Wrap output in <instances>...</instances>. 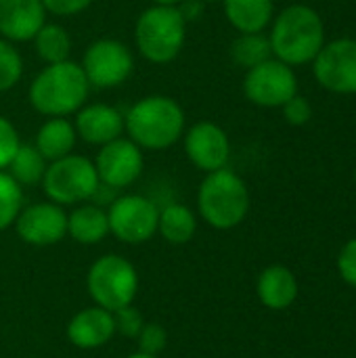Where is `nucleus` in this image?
<instances>
[{
    "mask_svg": "<svg viewBox=\"0 0 356 358\" xmlns=\"http://www.w3.org/2000/svg\"><path fill=\"white\" fill-rule=\"evenodd\" d=\"M273 57L290 67L313 63L325 46V25L321 15L308 4H292L273 17L271 27Z\"/></svg>",
    "mask_w": 356,
    "mask_h": 358,
    "instance_id": "nucleus-1",
    "label": "nucleus"
},
{
    "mask_svg": "<svg viewBox=\"0 0 356 358\" xmlns=\"http://www.w3.org/2000/svg\"><path fill=\"white\" fill-rule=\"evenodd\" d=\"M128 138L141 149L162 151L185 134L183 107L164 94H151L136 101L124 115Z\"/></svg>",
    "mask_w": 356,
    "mask_h": 358,
    "instance_id": "nucleus-2",
    "label": "nucleus"
},
{
    "mask_svg": "<svg viewBox=\"0 0 356 358\" xmlns=\"http://www.w3.org/2000/svg\"><path fill=\"white\" fill-rule=\"evenodd\" d=\"M90 84L82 65L73 61L52 63L44 67L29 84L31 107L48 117H65L84 107Z\"/></svg>",
    "mask_w": 356,
    "mask_h": 358,
    "instance_id": "nucleus-3",
    "label": "nucleus"
},
{
    "mask_svg": "<svg viewBox=\"0 0 356 358\" xmlns=\"http://www.w3.org/2000/svg\"><path fill=\"white\" fill-rule=\"evenodd\" d=\"M252 197L245 180L229 168L206 174L197 189V212L216 231L239 227L250 212Z\"/></svg>",
    "mask_w": 356,
    "mask_h": 358,
    "instance_id": "nucleus-4",
    "label": "nucleus"
},
{
    "mask_svg": "<svg viewBox=\"0 0 356 358\" xmlns=\"http://www.w3.org/2000/svg\"><path fill=\"white\" fill-rule=\"evenodd\" d=\"M187 38V21L176 6L153 4L141 13L134 27V42L138 52L157 65L170 63L178 57Z\"/></svg>",
    "mask_w": 356,
    "mask_h": 358,
    "instance_id": "nucleus-5",
    "label": "nucleus"
},
{
    "mask_svg": "<svg viewBox=\"0 0 356 358\" xmlns=\"http://www.w3.org/2000/svg\"><path fill=\"white\" fill-rule=\"evenodd\" d=\"M138 285L136 266L120 254L99 256L86 273V292L90 300L111 313L134 304Z\"/></svg>",
    "mask_w": 356,
    "mask_h": 358,
    "instance_id": "nucleus-6",
    "label": "nucleus"
},
{
    "mask_svg": "<svg viewBox=\"0 0 356 358\" xmlns=\"http://www.w3.org/2000/svg\"><path fill=\"white\" fill-rule=\"evenodd\" d=\"M99 185L101 180L94 162L76 153L50 162L42 178V189L48 201L63 208L92 201Z\"/></svg>",
    "mask_w": 356,
    "mask_h": 358,
    "instance_id": "nucleus-7",
    "label": "nucleus"
},
{
    "mask_svg": "<svg viewBox=\"0 0 356 358\" xmlns=\"http://www.w3.org/2000/svg\"><path fill=\"white\" fill-rule=\"evenodd\" d=\"M159 208L145 195H120L107 208L109 235L126 245H143L157 235Z\"/></svg>",
    "mask_w": 356,
    "mask_h": 358,
    "instance_id": "nucleus-8",
    "label": "nucleus"
},
{
    "mask_svg": "<svg viewBox=\"0 0 356 358\" xmlns=\"http://www.w3.org/2000/svg\"><path fill=\"white\" fill-rule=\"evenodd\" d=\"M243 94L258 107H283L294 94H298L296 71L287 63L271 57L264 63L248 69L243 78Z\"/></svg>",
    "mask_w": 356,
    "mask_h": 358,
    "instance_id": "nucleus-9",
    "label": "nucleus"
},
{
    "mask_svg": "<svg viewBox=\"0 0 356 358\" xmlns=\"http://www.w3.org/2000/svg\"><path fill=\"white\" fill-rule=\"evenodd\" d=\"M313 73L319 86L334 94H356L355 38H336L325 42L313 61Z\"/></svg>",
    "mask_w": 356,
    "mask_h": 358,
    "instance_id": "nucleus-10",
    "label": "nucleus"
},
{
    "mask_svg": "<svg viewBox=\"0 0 356 358\" xmlns=\"http://www.w3.org/2000/svg\"><path fill=\"white\" fill-rule=\"evenodd\" d=\"M82 69L90 86L115 88L130 78L134 69V57L120 40L103 38L88 46L82 59Z\"/></svg>",
    "mask_w": 356,
    "mask_h": 358,
    "instance_id": "nucleus-11",
    "label": "nucleus"
},
{
    "mask_svg": "<svg viewBox=\"0 0 356 358\" xmlns=\"http://www.w3.org/2000/svg\"><path fill=\"white\" fill-rule=\"evenodd\" d=\"M13 227L23 243L50 248L67 237V212L52 201H38L21 208Z\"/></svg>",
    "mask_w": 356,
    "mask_h": 358,
    "instance_id": "nucleus-12",
    "label": "nucleus"
},
{
    "mask_svg": "<svg viewBox=\"0 0 356 358\" xmlns=\"http://www.w3.org/2000/svg\"><path fill=\"white\" fill-rule=\"evenodd\" d=\"M94 168L103 185L120 191L138 180L145 168V157L134 141L120 136L101 147L94 159Z\"/></svg>",
    "mask_w": 356,
    "mask_h": 358,
    "instance_id": "nucleus-13",
    "label": "nucleus"
},
{
    "mask_svg": "<svg viewBox=\"0 0 356 358\" xmlns=\"http://www.w3.org/2000/svg\"><path fill=\"white\" fill-rule=\"evenodd\" d=\"M185 151L191 164L210 174L227 168L231 157V141L214 122H197L185 134Z\"/></svg>",
    "mask_w": 356,
    "mask_h": 358,
    "instance_id": "nucleus-14",
    "label": "nucleus"
},
{
    "mask_svg": "<svg viewBox=\"0 0 356 358\" xmlns=\"http://www.w3.org/2000/svg\"><path fill=\"white\" fill-rule=\"evenodd\" d=\"M65 336L69 344L78 350H99L115 338L113 313L97 304L82 308L69 319Z\"/></svg>",
    "mask_w": 356,
    "mask_h": 358,
    "instance_id": "nucleus-15",
    "label": "nucleus"
},
{
    "mask_svg": "<svg viewBox=\"0 0 356 358\" xmlns=\"http://www.w3.org/2000/svg\"><path fill=\"white\" fill-rule=\"evenodd\" d=\"M44 19L42 0H0V36L8 42L34 40Z\"/></svg>",
    "mask_w": 356,
    "mask_h": 358,
    "instance_id": "nucleus-16",
    "label": "nucleus"
},
{
    "mask_svg": "<svg viewBox=\"0 0 356 358\" xmlns=\"http://www.w3.org/2000/svg\"><path fill=\"white\" fill-rule=\"evenodd\" d=\"M73 128H76V134L82 141L103 147V145H107V143L122 136L124 115L111 105L92 103V105H86V107L78 109Z\"/></svg>",
    "mask_w": 356,
    "mask_h": 358,
    "instance_id": "nucleus-17",
    "label": "nucleus"
},
{
    "mask_svg": "<svg viewBox=\"0 0 356 358\" xmlns=\"http://www.w3.org/2000/svg\"><path fill=\"white\" fill-rule=\"evenodd\" d=\"M300 294L298 279L292 268L283 264L266 266L256 279V296L269 310H287Z\"/></svg>",
    "mask_w": 356,
    "mask_h": 358,
    "instance_id": "nucleus-18",
    "label": "nucleus"
},
{
    "mask_svg": "<svg viewBox=\"0 0 356 358\" xmlns=\"http://www.w3.org/2000/svg\"><path fill=\"white\" fill-rule=\"evenodd\" d=\"M67 235L80 245H97L109 235L107 210L99 203L86 201L67 214Z\"/></svg>",
    "mask_w": 356,
    "mask_h": 358,
    "instance_id": "nucleus-19",
    "label": "nucleus"
},
{
    "mask_svg": "<svg viewBox=\"0 0 356 358\" xmlns=\"http://www.w3.org/2000/svg\"><path fill=\"white\" fill-rule=\"evenodd\" d=\"M222 4L229 23L241 34L264 31L275 17L273 0H222Z\"/></svg>",
    "mask_w": 356,
    "mask_h": 358,
    "instance_id": "nucleus-20",
    "label": "nucleus"
},
{
    "mask_svg": "<svg viewBox=\"0 0 356 358\" xmlns=\"http://www.w3.org/2000/svg\"><path fill=\"white\" fill-rule=\"evenodd\" d=\"M76 128L65 117H50L42 124V128L36 134V149L40 155L50 164L55 159H61L73 151L76 145Z\"/></svg>",
    "mask_w": 356,
    "mask_h": 358,
    "instance_id": "nucleus-21",
    "label": "nucleus"
},
{
    "mask_svg": "<svg viewBox=\"0 0 356 358\" xmlns=\"http://www.w3.org/2000/svg\"><path fill=\"white\" fill-rule=\"evenodd\" d=\"M197 233V216L185 203H168L159 210L157 235L172 245L189 243Z\"/></svg>",
    "mask_w": 356,
    "mask_h": 358,
    "instance_id": "nucleus-22",
    "label": "nucleus"
},
{
    "mask_svg": "<svg viewBox=\"0 0 356 358\" xmlns=\"http://www.w3.org/2000/svg\"><path fill=\"white\" fill-rule=\"evenodd\" d=\"M46 166L48 162L34 145H19L15 157L8 164V174L19 187H36L42 185Z\"/></svg>",
    "mask_w": 356,
    "mask_h": 358,
    "instance_id": "nucleus-23",
    "label": "nucleus"
},
{
    "mask_svg": "<svg viewBox=\"0 0 356 358\" xmlns=\"http://www.w3.org/2000/svg\"><path fill=\"white\" fill-rule=\"evenodd\" d=\"M34 44H36V50H38L40 59L46 61L48 65L63 63V61L69 59L71 38H69V34H67V29L63 25L44 23L38 29V34L34 36Z\"/></svg>",
    "mask_w": 356,
    "mask_h": 358,
    "instance_id": "nucleus-24",
    "label": "nucleus"
},
{
    "mask_svg": "<svg viewBox=\"0 0 356 358\" xmlns=\"http://www.w3.org/2000/svg\"><path fill=\"white\" fill-rule=\"evenodd\" d=\"M271 57H273L271 40L262 31H258V34H241L231 44V59L239 67H245V69H252V67L264 63Z\"/></svg>",
    "mask_w": 356,
    "mask_h": 358,
    "instance_id": "nucleus-25",
    "label": "nucleus"
},
{
    "mask_svg": "<svg viewBox=\"0 0 356 358\" xmlns=\"http://www.w3.org/2000/svg\"><path fill=\"white\" fill-rule=\"evenodd\" d=\"M23 208V187L13 176L0 170V233L10 229Z\"/></svg>",
    "mask_w": 356,
    "mask_h": 358,
    "instance_id": "nucleus-26",
    "label": "nucleus"
},
{
    "mask_svg": "<svg viewBox=\"0 0 356 358\" xmlns=\"http://www.w3.org/2000/svg\"><path fill=\"white\" fill-rule=\"evenodd\" d=\"M23 73V59L13 42L0 38V92L10 90Z\"/></svg>",
    "mask_w": 356,
    "mask_h": 358,
    "instance_id": "nucleus-27",
    "label": "nucleus"
},
{
    "mask_svg": "<svg viewBox=\"0 0 356 358\" xmlns=\"http://www.w3.org/2000/svg\"><path fill=\"white\" fill-rule=\"evenodd\" d=\"M136 342H138V350L145 352V355H153V357H159L166 346H168V331L162 323H147L143 325L141 334L136 336Z\"/></svg>",
    "mask_w": 356,
    "mask_h": 358,
    "instance_id": "nucleus-28",
    "label": "nucleus"
},
{
    "mask_svg": "<svg viewBox=\"0 0 356 358\" xmlns=\"http://www.w3.org/2000/svg\"><path fill=\"white\" fill-rule=\"evenodd\" d=\"M113 319H115V334H120V336H124L128 340H136V336L141 334V329L145 325L143 315L132 304L115 310L113 313Z\"/></svg>",
    "mask_w": 356,
    "mask_h": 358,
    "instance_id": "nucleus-29",
    "label": "nucleus"
},
{
    "mask_svg": "<svg viewBox=\"0 0 356 358\" xmlns=\"http://www.w3.org/2000/svg\"><path fill=\"white\" fill-rule=\"evenodd\" d=\"M19 145L21 143H19V134H17L15 126L6 117L0 115V170L8 168Z\"/></svg>",
    "mask_w": 356,
    "mask_h": 358,
    "instance_id": "nucleus-30",
    "label": "nucleus"
},
{
    "mask_svg": "<svg viewBox=\"0 0 356 358\" xmlns=\"http://www.w3.org/2000/svg\"><path fill=\"white\" fill-rule=\"evenodd\" d=\"M281 109H283L285 122L292 124V126H304V124H308L311 117H313V105H311V101H308L306 96H302V94H294Z\"/></svg>",
    "mask_w": 356,
    "mask_h": 358,
    "instance_id": "nucleus-31",
    "label": "nucleus"
},
{
    "mask_svg": "<svg viewBox=\"0 0 356 358\" xmlns=\"http://www.w3.org/2000/svg\"><path fill=\"white\" fill-rule=\"evenodd\" d=\"M338 275L342 281L356 289V237L346 241L338 254Z\"/></svg>",
    "mask_w": 356,
    "mask_h": 358,
    "instance_id": "nucleus-32",
    "label": "nucleus"
},
{
    "mask_svg": "<svg viewBox=\"0 0 356 358\" xmlns=\"http://www.w3.org/2000/svg\"><path fill=\"white\" fill-rule=\"evenodd\" d=\"M42 4H44L46 13L69 17V15H78L84 8H88L92 4V0H42Z\"/></svg>",
    "mask_w": 356,
    "mask_h": 358,
    "instance_id": "nucleus-33",
    "label": "nucleus"
},
{
    "mask_svg": "<svg viewBox=\"0 0 356 358\" xmlns=\"http://www.w3.org/2000/svg\"><path fill=\"white\" fill-rule=\"evenodd\" d=\"M176 8L180 10V15H183L185 21H193V19L199 17V13L204 8V2L201 0H183Z\"/></svg>",
    "mask_w": 356,
    "mask_h": 358,
    "instance_id": "nucleus-34",
    "label": "nucleus"
},
{
    "mask_svg": "<svg viewBox=\"0 0 356 358\" xmlns=\"http://www.w3.org/2000/svg\"><path fill=\"white\" fill-rule=\"evenodd\" d=\"M183 0H153V4H162V6H178Z\"/></svg>",
    "mask_w": 356,
    "mask_h": 358,
    "instance_id": "nucleus-35",
    "label": "nucleus"
},
{
    "mask_svg": "<svg viewBox=\"0 0 356 358\" xmlns=\"http://www.w3.org/2000/svg\"><path fill=\"white\" fill-rule=\"evenodd\" d=\"M126 358H159V357H153V355H145V352H141V350H136V352H132V355H128Z\"/></svg>",
    "mask_w": 356,
    "mask_h": 358,
    "instance_id": "nucleus-36",
    "label": "nucleus"
},
{
    "mask_svg": "<svg viewBox=\"0 0 356 358\" xmlns=\"http://www.w3.org/2000/svg\"><path fill=\"white\" fill-rule=\"evenodd\" d=\"M201 2H222V0H201Z\"/></svg>",
    "mask_w": 356,
    "mask_h": 358,
    "instance_id": "nucleus-37",
    "label": "nucleus"
},
{
    "mask_svg": "<svg viewBox=\"0 0 356 358\" xmlns=\"http://www.w3.org/2000/svg\"><path fill=\"white\" fill-rule=\"evenodd\" d=\"M355 185H356V170H355Z\"/></svg>",
    "mask_w": 356,
    "mask_h": 358,
    "instance_id": "nucleus-38",
    "label": "nucleus"
},
{
    "mask_svg": "<svg viewBox=\"0 0 356 358\" xmlns=\"http://www.w3.org/2000/svg\"><path fill=\"white\" fill-rule=\"evenodd\" d=\"M27 358H36V357H27Z\"/></svg>",
    "mask_w": 356,
    "mask_h": 358,
    "instance_id": "nucleus-39",
    "label": "nucleus"
}]
</instances>
